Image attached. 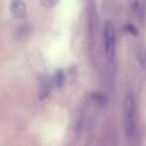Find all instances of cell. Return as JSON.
Instances as JSON below:
<instances>
[{
  "instance_id": "obj_4",
  "label": "cell",
  "mask_w": 146,
  "mask_h": 146,
  "mask_svg": "<svg viewBox=\"0 0 146 146\" xmlns=\"http://www.w3.org/2000/svg\"><path fill=\"white\" fill-rule=\"evenodd\" d=\"M42 2L46 5V6H53L56 3V0H42Z\"/></svg>"
},
{
  "instance_id": "obj_1",
  "label": "cell",
  "mask_w": 146,
  "mask_h": 146,
  "mask_svg": "<svg viewBox=\"0 0 146 146\" xmlns=\"http://www.w3.org/2000/svg\"><path fill=\"white\" fill-rule=\"evenodd\" d=\"M122 126L125 136L133 139L137 129V115H136V99L132 92H127L122 100Z\"/></svg>"
},
{
  "instance_id": "obj_3",
  "label": "cell",
  "mask_w": 146,
  "mask_h": 146,
  "mask_svg": "<svg viewBox=\"0 0 146 146\" xmlns=\"http://www.w3.org/2000/svg\"><path fill=\"white\" fill-rule=\"evenodd\" d=\"M10 12L16 19H25L26 16V3L23 0H10Z\"/></svg>"
},
{
  "instance_id": "obj_2",
  "label": "cell",
  "mask_w": 146,
  "mask_h": 146,
  "mask_svg": "<svg viewBox=\"0 0 146 146\" xmlns=\"http://www.w3.org/2000/svg\"><path fill=\"white\" fill-rule=\"evenodd\" d=\"M103 49L108 60H113L116 54V29L112 22H105L103 26Z\"/></svg>"
}]
</instances>
